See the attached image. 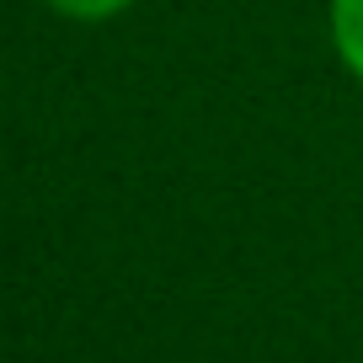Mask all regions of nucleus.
I'll use <instances>...</instances> for the list:
<instances>
[{
	"mask_svg": "<svg viewBox=\"0 0 363 363\" xmlns=\"http://www.w3.org/2000/svg\"><path fill=\"white\" fill-rule=\"evenodd\" d=\"M331 48L363 80V0H331Z\"/></svg>",
	"mask_w": 363,
	"mask_h": 363,
	"instance_id": "f257e3e1",
	"label": "nucleus"
},
{
	"mask_svg": "<svg viewBox=\"0 0 363 363\" xmlns=\"http://www.w3.org/2000/svg\"><path fill=\"white\" fill-rule=\"evenodd\" d=\"M59 16H75V22H107V16H118L123 6H134V0H48Z\"/></svg>",
	"mask_w": 363,
	"mask_h": 363,
	"instance_id": "f03ea898",
	"label": "nucleus"
}]
</instances>
